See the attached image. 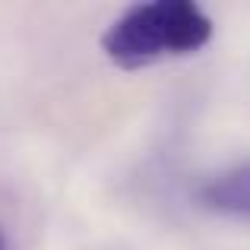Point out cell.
<instances>
[{"instance_id":"obj_1","label":"cell","mask_w":250,"mask_h":250,"mask_svg":"<svg viewBox=\"0 0 250 250\" xmlns=\"http://www.w3.org/2000/svg\"><path fill=\"white\" fill-rule=\"evenodd\" d=\"M212 38V16L193 0H149L124 10L102 35V51L117 67H149L187 57Z\"/></svg>"},{"instance_id":"obj_2","label":"cell","mask_w":250,"mask_h":250,"mask_svg":"<svg viewBox=\"0 0 250 250\" xmlns=\"http://www.w3.org/2000/svg\"><path fill=\"white\" fill-rule=\"evenodd\" d=\"M203 209L225 219L250 222V162L231 165L219 174H212L196 193Z\"/></svg>"},{"instance_id":"obj_3","label":"cell","mask_w":250,"mask_h":250,"mask_svg":"<svg viewBox=\"0 0 250 250\" xmlns=\"http://www.w3.org/2000/svg\"><path fill=\"white\" fill-rule=\"evenodd\" d=\"M0 250H10V244H6V238H3V231H0Z\"/></svg>"}]
</instances>
